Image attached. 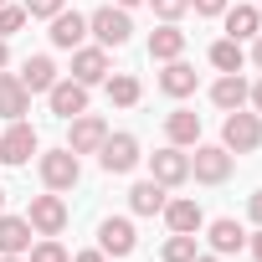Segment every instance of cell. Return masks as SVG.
Listing matches in <instances>:
<instances>
[{
    "label": "cell",
    "instance_id": "1",
    "mask_svg": "<svg viewBox=\"0 0 262 262\" xmlns=\"http://www.w3.org/2000/svg\"><path fill=\"white\" fill-rule=\"evenodd\" d=\"M88 31L98 36V47H128V36H134V21H128L123 6H98L88 16Z\"/></svg>",
    "mask_w": 262,
    "mask_h": 262
},
{
    "label": "cell",
    "instance_id": "2",
    "mask_svg": "<svg viewBox=\"0 0 262 262\" xmlns=\"http://www.w3.org/2000/svg\"><path fill=\"white\" fill-rule=\"evenodd\" d=\"M221 144L231 149V155H252L257 144H262V113H226V123H221Z\"/></svg>",
    "mask_w": 262,
    "mask_h": 262
},
{
    "label": "cell",
    "instance_id": "3",
    "mask_svg": "<svg viewBox=\"0 0 262 262\" xmlns=\"http://www.w3.org/2000/svg\"><path fill=\"white\" fill-rule=\"evenodd\" d=\"M231 165H236V155L226 144H195V155H190V175L201 185H221L231 175Z\"/></svg>",
    "mask_w": 262,
    "mask_h": 262
},
{
    "label": "cell",
    "instance_id": "4",
    "mask_svg": "<svg viewBox=\"0 0 262 262\" xmlns=\"http://www.w3.org/2000/svg\"><path fill=\"white\" fill-rule=\"evenodd\" d=\"M77 180H82V165H77V155H72L67 144L41 155V185H47V190H72Z\"/></svg>",
    "mask_w": 262,
    "mask_h": 262
},
{
    "label": "cell",
    "instance_id": "5",
    "mask_svg": "<svg viewBox=\"0 0 262 262\" xmlns=\"http://www.w3.org/2000/svg\"><path fill=\"white\" fill-rule=\"evenodd\" d=\"M26 221H31V231H36V236H57V231L67 226V201H62L57 190H52V195H31Z\"/></svg>",
    "mask_w": 262,
    "mask_h": 262
},
{
    "label": "cell",
    "instance_id": "6",
    "mask_svg": "<svg viewBox=\"0 0 262 262\" xmlns=\"http://www.w3.org/2000/svg\"><path fill=\"white\" fill-rule=\"evenodd\" d=\"M149 175L170 190V185H185L190 180V155L180 149V144H165V149H155L149 155Z\"/></svg>",
    "mask_w": 262,
    "mask_h": 262
},
{
    "label": "cell",
    "instance_id": "7",
    "mask_svg": "<svg viewBox=\"0 0 262 262\" xmlns=\"http://www.w3.org/2000/svg\"><path fill=\"white\" fill-rule=\"evenodd\" d=\"M98 165H103L108 175H128V170L139 165V139H134V134H108L103 149H98Z\"/></svg>",
    "mask_w": 262,
    "mask_h": 262
},
{
    "label": "cell",
    "instance_id": "8",
    "mask_svg": "<svg viewBox=\"0 0 262 262\" xmlns=\"http://www.w3.org/2000/svg\"><path fill=\"white\" fill-rule=\"evenodd\" d=\"M31 155H36V128L26 118H16L0 134V165H31Z\"/></svg>",
    "mask_w": 262,
    "mask_h": 262
},
{
    "label": "cell",
    "instance_id": "9",
    "mask_svg": "<svg viewBox=\"0 0 262 262\" xmlns=\"http://www.w3.org/2000/svg\"><path fill=\"white\" fill-rule=\"evenodd\" d=\"M67 123H72V134H67V149H72V155H98V149H103L108 123H103L98 113H77V118H67Z\"/></svg>",
    "mask_w": 262,
    "mask_h": 262
},
{
    "label": "cell",
    "instance_id": "10",
    "mask_svg": "<svg viewBox=\"0 0 262 262\" xmlns=\"http://www.w3.org/2000/svg\"><path fill=\"white\" fill-rule=\"evenodd\" d=\"M134 247H139V236H134V221L128 216H108L98 226V252L103 257H128Z\"/></svg>",
    "mask_w": 262,
    "mask_h": 262
},
{
    "label": "cell",
    "instance_id": "11",
    "mask_svg": "<svg viewBox=\"0 0 262 262\" xmlns=\"http://www.w3.org/2000/svg\"><path fill=\"white\" fill-rule=\"evenodd\" d=\"M47 103H52L57 118H77V113H88V88H82L77 77H57V82L47 88Z\"/></svg>",
    "mask_w": 262,
    "mask_h": 262
},
{
    "label": "cell",
    "instance_id": "12",
    "mask_svg": "<svg viewBox=\"0 0 262 262\" xmlns=\"http://www.w3.org/2000/svg\"><path fill=\"white\" fill-rule=\"evenodd\" d=\"M72 77L82 88L103 82L108 77V47H72Z\"/></svg>",
    "mask_w": 262,
    "mask_h": 262
},
{
    "label": "cell",
    "instance_id": "13",
    "mask_svg": "<svg viewBox=\"0 0 262 262\" xmlns=\"http://www.w3.org/2000/svg\"><path fill=\"white\" fill-rule=\"evenodd\" d=\"M47 36H52V47L72 52V47H82V36H88V16H77V11H57Z\"/></svg>",
    "mask_w": 262,
    "mask_h": 262
},
{
    "label": "cell",
    "instance_id": "14",
    "mask_svg": "<svg viewBox=\"0 0 262 262\" xmlns=\"http://www.w3.org/2000/svg\"><path fill=\"white\" fill-rule=\"evenodd\" d=\"M26 113H31V93L21 88V77L0 72V118L16 123V118H26Z\"/></svg>",
    "mask_w": 262,
    "mask_h": 262
},
{
    "label": "cell",
    "instance_id": "15",
    "mask_svg": "<svg viewBox=\"0 0 262 262\" xmlns=\"http://www.w3.org/2000/svg\"><path fill=\"white\" fill-rule=\"evenodd\" d=\"M31 252V221L26 216H0V257Z\"/></svg>",
    "mask_w": 262,
    "mask_h": 262
},
{
    "label": "cell",
    "instance_id": "16",
    "mask_svg": "<svg viewBox=\"0 0 262 262\" xmlns=\"http://www.w3.org/2000/svg\"><path fill=\"white\" fill-rule=\"evenodd\" d=\"M165 221H170V231H185V236H195L201 226H206V211L195 206V201H165V211H160Z\"/></svg>",
    "mask_w": 262,
    "mask_h": 262
},
{
    "label": "cell",
    "instance_id": "17",
    "mask_svg": "<svg viewBox=\"0 0 262 262\" xmlns=\"http://www.w3.org/2000/svg\"><path fill=\"white\" fill-rule=\"evenodd\" d=\"M165 201H170V195H165V185H160L155 175H149V180H139L134 190H128V206H134V216H160V211H165Z\"/></svg>",
    "mask_w": 262,
    "mask_h": 262
},
{
    "label": "cell",
    "instance_id": "18",
    "mask_svg": "<svg viewBox=\"0 0 262 262\" xmlns=\"http://www.w3.org/2000/svg\"><path fill=\"white\" fill-rule=\"evenodd\" d=\"M221 16H226V36H231V41H252V36L262 31V16H257V6H226Z\"/></svg>",
    "mask_w": 262,
    "mask_h": 262
},
{
    "label": "cell",
    "instance_id": "19",
    "mask_svg": "<svg viewBox=\"0 0 262 262\" xmlns=\"http://www.w3.org/2000/svg\"><path fill=\"white\" fill-rule=\"evenodd\" d=\"M180 52H185V31H180L175 21H165L160 31H149V57H155V62H175Z\"/></svg>",
    "mask_w": 262,
    "mask_h": 262
},
{
    "label": "cell",
    "instance_id": "20",
    "mask_svg": "<svg viewBox=\"0 0 262 262\" xmlns=\"http://www.w3.org/2000/svg\"><path fill=\"white\" fill-rule=\"evenodd\" d=\"M195 82H201V77H195V67H190V62H180V57H175V62H165V72H160V88H165L170 98H190V93H195Z\"/></svg>",
    "mask_w": 262,
    "mask_h": 262
},
{
    "label": "cell",
    "instance_id": "21",
    "mask_svg": "<svg viewBox=\"0 0 262 262\" xmlns=\"http://www.w3.org/2000/svg\"><path fill=\"white\" fill-rule=\"evenodd\" d=\"M165 134H170V144H201V113H190V108H175L170 118H165Z\"/></svg>",
    "mask_w": 262,
    "mask_h": 262
},
{
    "label": "cell",
    "instance_id": "22",
    "mask_svg": "<svg viewBox=\"0 0 262 262\" xmlns=\"http://www.w3.org/2000/svg\"><path fill=\"white\" fill-rule=\"evenodd\" d=\"M211 103L226 108V113H236V108L247 103V77H242V72H221V82L211 88Z\"/></svg>",
    "mask_w": 262,
    "mask_h": 262
},
{
    "label": "cell",
    "instance_id": "23",
    "mask_svg": "<svg viewBox=\"0 0 262 262\" xmlns=\"http://www.w3.org/2000/svg\"><path fill=\"white\" fill-rule=\"evenodd\" d=\"M57 82V62L52 57H26V67H21V88L26 93H47Z\"/></svg>",
    "mask_w": 262,
    "mask_h": 262
},
{
    "label": "cell",
    "instance_id": "24",
    "mask_svg": "<svg viewBox=\"0 0 262 262\" xmlns=\"http://www.w3.org/2000/svg\"><path fill=\"white\" fill-rule=\"evenodd\" d=\"M211 247H216L221 257H231V252H242V247H247V231H242L231 216H221V221H211Z\"/></svg>",
    "mask_w": 262,
    "mask_h": 262
},
{
    "label": "cell",
    "instance_id": "25",
    "mask_svg": "<svg viewBox=\"0 0 262 262\" xmlns=\"http://www.w3.org/2000/svg\"><path fill=\"white\" fill-rule=\"evenodd\" d=\"M242 62H247V52H242V41H231V36H221V41L211 47V67H216V72H242Z\"/></svg>",
    "mask_w": 262,
    "mask_h": 262
},
{
    "label": "cell",
    "instance_id": "26",
    "mask_svg": "<svg viewBox=\"0 0 262 262\" xmlns=\"http://www.w3.org/2000/svg\"><path fill=\"white\" fill-rule=\"evenodd\" d=\"M103 82H108V103H118V108H134L139 103V77L118 72V77H103Z\"/></svg>",
    "mask_w": 262,
    "mask_h": 262
},
{
    "label": "cell",
    "instance_id": "27",
    "mask_svg": "<svg viewBox=\"0 0 262 262\" xmlns=\"http://www.w3.org/2000/svg\"><path fill=\"white\" fill-rule=\"evenodd\" d=\"M165 262H190L195 257V236H185V231H175L170 242H165V252H160Z\"/></svg>",
    "mask_w": 262,
    "mask_h": 262
},
{
    "label": "cell",
    "instance_id": "28",
    "mask_svg": "<svg viewBox=\"0 0 262 262\" xmlns=\"http://www.w3.org/2000/svg\"><path fill=\"white\" fill-rule=\"evenodd\" d=\"M26 262H72V257H67V247H62L57 236H41V242L31 247V257H26Z\"/></svg>",
    "mask_w": 262,
    "mask_h": 262
},
{
    "label": "cell",
    "instance_id": "29",
    "mask_svg": "<svg viewBox=\"0 0 262 262\" xmlns=\"http://www.w3.org/2000/svg\"><path fill=\"white\" fill-rule=\"evenodd\" d=\"M26 21H31V16H26V6H0V36H16Z\"/></svg>",
    "mask_w": 262,
    "mask_h": 262
},
{
    "label": "cell",
    "instance_id": "30",
    "mask_svg": "<svg viewBox=\"0 0 262 262\" xmlns=\"http://www.w3.org/2000/svg\"><path fill=\"white\" fill-rule=\"evenodd\" d=\"M149 6H155L160 21H180V16L190 11V0H149Z\"/></svg>",
    "mask_w": 262,
    "mask_h": 262
},
{
    "label": "cell",
    "instance_id": "31",
    "mask_svg": "<svg viewBox=\"0 0 262 262\" xmlns=\"http://www.w3.org/2000/svg\"><path fill=\"white\" fill-rule=\"evenodd\" d=\"M26 6V16H41V21H52L57 11H62V0H21Z\"/></svg>",
    "mask_w": 262,
    "mask_h": 262
},
{
    "label": "cell",
    "instance_id": "32",
    "mask_svg": "<svg viewBox=\"0 0 262 262\" xmlns=\"http://www.w3.org/2000/svg\"><path fill=\"white\" fill-rule=\"evenodd\" d=\"M226 6H231V0H190V11H195V16H221Z\"/></svg>",
    "mask_w": 262,
    "mask_h": 262
},
{
    "label": "cell",
    "instance_id": "33",
    "mask_svg": "<svg viewBox=\"0 0 262 262\" xmlns=\"http://www.w3.org/2000/svg\"><path fill=\"white\" fill-rule=\"evenodd\" d=\"M247 216H252V221H257V226H262V190H257V195H252V201H247Z\"/></svg>",
    "mask_w": 262,
    "mask_h": 262
},
{
    "label": "cell",
    "instance_id": "34",
    "mask_svg": "<svg viewBox=\"0 0 262 262\" xmlns=\"http://www.w3.org/2000/svg\"><path fill=\"white\" fill-rule=\"evenodd\" d=\"M252 67H257V72H262V31H257V36H252Z\"/></svg>",
    "mask_w": 262,
    "mask_h": 262
},
{
    "label": "cell",
    "instance_id": "35",
    "mask_svg": "<svg viewBox=\"0 0 262 262\" xmlns=\"http://www.w3.org/2000/svg\"><path fill=\"white\" fill-rule=\"evenodd\" d=\"M247 103H252V108L262 113V82H257V88H247Z\"/></svg>",
    "mask_w": 262,
    "mask_h": 262
},
{
    "label": "cell",
    "instance_id": "36",
    "mask_svg": "<svg viewBox=\"0 0 262 262\" xmlns=\"http://www.w3.org/2000/svg\"><path fill=\"white\" fill-rule=\"evenodd\" d=\"M72 262H108V257H103V252H77Z\"/></svg>",
    "mask_w": 262,
    "mask_h": 262
},
{
    "label": "cell",
    "instance_id": "37",
    "mask_svg": "<svg viewBox=\"0 0 262 262\" xmlns=\"http://www.w3.org/2000/svg\"><path fill=\"white\" fill-rule=\"evenodd\" d=\"M252 257H257V262H262V231H257V236H252Z\"/></svg>",
    "mask_w": 262,
    "mask_h": 262
},
{
    "label": "cell",
    "instance_id": "38",
    "mask_svg": "<svg viewBox=\"0 0 262 262\" xmlns=\"http://www.w3.org/2000/svg\"><path fill=\"white\" fill-rule=\"evenodd\" d=\"M11 62V47H6V36H0V67H6Z\"/></svg>",
    "mask_w": 262,
    "mask_h": 262
},
{
    "label": "cell",
    "instance_id": "39",
    "mask_svg": "<svg viewBox=\"0 0 262 262\" xmlns=\"http://www.w3.org/2000/svg\"><path fill=\"white\" fill-rule=\"evenodd\" d=\"M118 6H123V11H128V6H144V0H118Z\"/></svg>",
    "mask_w": 262,
    "mask_h": 262
},
{
    "label": "cell",
    "instance_id": "40",
    "mask_svg": "<svg viewBox=\"0 0 262 262\" xmlns=\"http://www.w3.org/2000/svg\"><path fill=\"white\" fill-rule=\"evenodd\" d=\"M190 262H216V257H201V252H195V257H190Z\"/></svg>",
    "mask_w": 262,
    "mask_h": 262
},
{
    "label": "cell",
    "instance_id": "41",
    "mask_svg": "<svg viewBox=\"0 0 262 262\" xmlns=\"http://www.w3.org/2000/svg\"><path fill=\"white\" fill-rule=\"evenodd\" d=\"M0 262H26V257H0Z\"/></svg>",
    "mask_w": 262,
    "mask_h": 262
},
{
    "label": "cell",
    "instance_id": "42",
    "mask_svg": "<svg viewBox=\"0 0 262 262\" xmlns=\"http://www.w3.org/2000/svg\"><path fill=\"white\" fill-rule=\"evenodd\" d=\"M0 206H6V190H0Z\"/></svg>",
    "mask_w": 262,
    "mask_h": 262
},
{
    "label": "cell",
    "instance_id": "43",
    "mask_svg": "<svg viewBox=\"0 0 262 262\" xmlns=\"http://www.w3.org/2000/svg\"><path fill=\"white\" fill-rule=\"evenodd\" d=\"M0 6H11V0H0Z\"/></svg>",
    "mask_w": 262,
    "mask_h": 262
},
{
    "label": "cell",
    "instance_id": "44",
    "mask_svg": "<svg viewBox=\"0 0 262 262\" xmlns=\"http://www.w3.org/2000/svg\"><path fill=\"white\" fill-rule=\"evenodd\" d=\"M257 16H262V6H257Z\"/></svg>",
    "mask_w": 262,
    "mask_h": 262
}]
</instances>
